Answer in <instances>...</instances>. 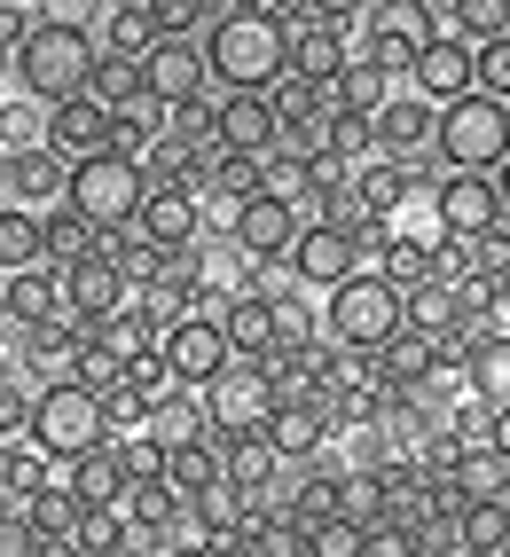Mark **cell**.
<instances>
[{"label":"cell","mask_w":510,"mask_h":557,"mask_svg":"<svg viewBox=\"0 0 510 557\" xmlns=\"http://www.w3.org/2000/svg\"><path fill=\"white\" fill-rule=\"evenodd\" d=\"M40 236H48V268L63 275V268H79V259H95V228L71 205H55V212H40Z\"/></svg>","instance_id":"cell-33"},{"label":"cell","mask_w":510,"mask_h":557,"mask_svg":"<svg viewBox=\"0 0 510 557\" xmlns=\"http://www.w3.org/2000/svg\"><path fill=\"white\" fill-rule=\"evenodd\" d=\"M212 479H228V448L212 432H197V440H173L165 448V487L181 495V503H197Z\"/></svg>","instance_id":"cell-24"},{"label":"cell","mask_w":510,"mask_h":557,"mask_svg":"<svg viewBox=\"0 0 510 557\" xmlns=\"http://www.w3.org/2000/svg\"><path fill=\"white\" fill-rule=\"evenodd\" d=\"M204 71L221 95H268L290 79V24L275 0H228V16L204 32Z\"/></svg>","instance_id":"cell-2"},{"label":"cell","mask_w":510,"mask_h":557,"mask_svg":"<svg viewBox=\"0 0 510 557\" xmlns=\"http://www.w3.org/2000/svg\"><path fill=\"white\" fill-rule=\"evenodd\" d=\"M400 330H409V299H400L385 275H370V268L322 299V338L346 346V354H385Z\"/></svg>","instance_id":"cell-4"},{"label":"cell","mask_w":510,"mask_h":557,"mask_svg":"<svg viewBox=\"0 0 510 557\" xmlns=\"http://www.w3.org/2000/svg\"><path fill=\"white\" fill-rule=\"evenodd\" d=\"M353 32H409V40H424V0H370Z\"/></svg>","instance_id":"cell-39"},{"label":"cell","mask_w":510,"mask_h":557,"mask_svg":"<svg viewBox=\"0 0 510 557\" xmlns=\"http://www.w3.org/2000/svg\"><path fill=\"white\" fill-rule=\"evenodd\" d=\"M126 487H134V479L119 471L111 448H95V456L71 463V495H79V510H126Z\"/></svg>","instance_id":"cell-28"},{"label":"cell","mask_w":510,"mask_h":557,"mask_svg":"<svg viewBox=\"0 0 510 557\" xmlns=\"http://www.w3.org/2000/svg\"><path fill=\"white\" fill-rule=\"evenodd\" d=\"M221 330H228V354L236 361H268L275 354V307L268 299H228L221 307Z\"/></svg>","instance_id":"cell-27"},{"label":"cell","mask_w":510,"mask_h":557,"mask_svg":"<svg viewBox=\"0 0 510 557\" xmlns=\"http://www.w3.org/2000/svg\"><path fill=\"white\" fill-rule=\"evenodd\" d=\"M16 150H48V110L32 95H0V158Z\"/></svg>","instance_id":"cell-34"},{"label":"cell","mask_w":510,"mask_h":557,"mask_svg":"<svg viewBox=\"0 0 510 557\" xmlns=\"http://www.w3.org/2000/svg\"><path fill=\"white\" fill-rule=\"evenodd\" d=\"M456 40H463V48L510 40V0H456Z\"/></svg>","instance_id":"cell-36"},{"label":"cell","mask_w":510,"mask_h":557,"mask_svg":"<svg viewBox=\"0 0 510 557\" xmlns=\"http://www.w3.org/2000/svg\"><path fill=\"white\" fill-rule=\"evenodd\" d=\"M24 440H32L48 463H79V456H95V448H111V408H102V393H87L79 377H55V385L32 393Z\"/></svg>","instance_id":"cell-3"},{"label":"cell","mask_w":510,"mask_h":557,"mask_svg":"<svg viewBox=\"0 0 510 557\" xmlns=\"http://www.w3.org/2000/svg\"><path fill=\"white\" fill-rule=\"evenodd\" d=\"M448 495H456V510H463V503H510V456L495 448V440H480V448H456Z\"/></svg>","instance_id":"cell-21"},{"label":"cell","mask_w":510,"mask_h":557,"mask_svg":"<svg viewBox=\"0 0 510 557\" xmlns=\"http://www.w3.org/2000/svg\"><path fill=\"white\" fill-rule=\"evenodd\" d=\"M0 557H48L40 534L24 527V510H0Z\"/></svg>","instance_id":"cell-44"},{"label":"cell","mask_w":510,"mask_h":557,"mask_svg":"<svg viewBox=\"0 0 510 557\" xmlns=\"http://www.w3.org/2000/svg\"><path fill=\"white\" fill-rule=\"evenodd\" d=\"M361 557H424V542H416L409 527H377V534H370V549H361Z\"/></svg>","instance_id":"cell-45"},{"label":"cell","mask_w":510,"mask_h":557,"mask_svg":"<svg viewBox=\"0 0 510 557\" xmlns=\"http://www.w3.org/2000/svg\"><path fill=\"white\" fill-rule=\"evenodd\" d=\"M95 48L111 55V63H141V55L158 48L150 0H111V9H95Z\"/></svg>","instance_id":"cell-23"},{"label":"cell","mask_w":510,"mask_h":557,"mask_svg":"<svg viewBox=\"0 0 510 557\" xmlns=\"http://www.w3.org/2000/svg\"><path fill=\"white\" fill-rule=\"evenodd\" d=\"M111 456H119V471L134 479V487L141 479H165V440L158 432H111Z\"/></svg>","instance_id":"cell-37"},{"label":"cell","mask_w":510,"mask_h":557,"mask_svg":"<svg viewBox=\"0 0 510 557\" xmlns=\"http://www.w3.org/2000/svg\"><path fill=\"white\" fill-rule=\"evenodd\" d=\"M275 346H283V354H307V346H322V299H314V290H299V283H290L283 299H275Z\"/></svg>","instance_id":"cell-31"},{"label":"cell","mask_w":510,"mask_h":557,"mask_svg":"<svg viewBox=\"0 0 510 557\" xmlns=\"http://www.w3.org/2000/svg\"><path fill=\"white\" fill-rule=\"evenodd\" d=\"M102 110H111V119H119V110H134V95H141V71L134 63H111V55H102V71H95V87H87Z\"/></svg>","instance_id":"cell-40"},{"label":"cell","mask_w":510,"mask_h":557,"mask_svg":"<svg viewBox=\"0 0 510 557\" xmlns=\"http://www.w3.org/2000/svg\"><path fill=\"white\" fill-rule=\"evenodd\" d=\"M134 307V283H126V268L119 259H79V268H63V314L79 322V330H102V322H119Z\"/></svg>","instance_id":"cell-11"},{"label":"cell","mask_w":510,"mask_h":557,"mask_svg":"<svg viewBox=\"0 0 510 557\" xmlns=\"http://www.w3.org/2000/svg\"><path fill=\"white\" fill-rule=\"evenodd\" d=\"M24 268H48V236H40V212H0V275H24Z\"/></svg>","instance_id":"cell-30"},{"label":"cell","mask_w":510,"mask_h":557,"mask_svg":"<svg viewBox=\"0 0 510 557\" xmlns=\"http://www.w3.org/2000/svg\"><path fill=\"white\" fill-rule=\"evenodd\" d=\"M0 314L16 330H40L63 314V275L55 268H24V275H0Z\"/></svg>","instance_id":"cell-22"},{"label":"cell","mask_w":510,"mask_h":557,"mask_svg":"<svg viewBox=\"0 0 510 557\" xmlns=\"http://www.w3.org/2000/svg\"><path fill=\"white\" fill-rule=\"evenodd\" d=\"M102 71V48H95V9H71V0H48L32 40L16 48V95H32L40 110L87 95Z\"/></svg>","instance_id":"cell-1"},{"label":"cell","mask_w":510,"mask_h":557,"mask_svg":"<svg viewBox=\"0 0 510 557\" xmlns=\"http://www.w3.org/2000/svg\"><path fill=\"white\" fill-rule=\"evenodd\" d=\"M212 134H221L228 158H260V165H268V150L283 141L268 95H212Z\"/></svg>","instance_id":"cell-16"},{"label":"cell","mask_w":510,"mask_h":557,"mask_svg":"<svg viewBox=\"0 0 510 557\" xmlns=\"http://www.w3.org/2000/svg\"><path fill=\"white\" fill-rule=\"evenodd\" d=\"M165 557H212V549H204V542H173Z\"/></svg>","instance_id":"cell-48"},{"label":"cell","mask_w":510,"mask_h":557,"mask_svg":"<svg viewBox=\"0 0 510 557\" xmlns=\"http://www.w3.org/2000/svg\"><path fill=\"white\" fill-rule=\"evenodd\" d=\"M204 432L221 440V448H260L268 440V417H275V385L260 361H236L221 385H204Z\"/></svg>","instance_id":"cell-7"},{"label":"cell","mask_w":510,"mask_h":557,"mask_svg":"<svg viewBox=\"0 0 510 557\" xmlns=\"http://www.w3.org/2000/svg\"><path fill=\"white\" fill-rule=\"evenodd\" d=\"M471 55H480V95L510 110V40H495V48H471Z\"/></svg>","instance_id":"cell-43"},{"label":"cell","mask_w":510,"mask_h":557,"mask_svg":"<svg viewBox=\"0 0 510 557\" xmlns=\"http://www.w3.org/2000/svg\"><path fill=\"white\" fill-rule=\"evenodd\" d=\"M141 244L165 251V259H189L197 236H204V197L197 189H181V181H150V197H141Z\"/></svg>","instance_id":"cell-10"},{"label":"cell","mask_w":510,"mask_h":557,"mask_svg":"<svg viewBox=\"0 0 510 557\" xmlns=\"http://www.w3.org/2000/svg\"><path fill=\"white\" fill-rule=\"evenodd\" d=\"M102 150H111V110L95 95H71V102L48 110V158L79 165V158H102Z\"/></svg>","instance_id":"cell-17"},{"label":"cell","mask_w":510,"mask_h":557,"mask_svg":"<svg viewBox=\"0 0 510 557\" xmlns=\"http://www.w3.org/2000/svg\"><path fill=\"white\" fill-rule=\"evenodd\" d=\"M440 228L448 244H480L502 228V197L487 173H440Z\"/></svg>","instance_id":"cell-15"},{"label":"cell","mask_w":510,"mask_h":557,"mask_svg":"<svg viewBox=\"0 0 510 557\" xmlns=\"http://www.w3.org/2000/svg\"><path fill=\"white\" fill-rule=\"evenodd\" d=\"M24 527L40 534V549H63V542H79L87 510H79V495H71V487H40V495L24 503Z\"/></svg>","instance_id":"cell-29"},{"label":"cell","mask_w":510,"mask_h":557,"mask_svg":"<svg viewBox=\"0 0 510 557\" xmlns=\"http://www.w3.org/2000/svg\"><path fill=\"white\" fill-rule=\"evenodd\" d=\"M299 228H307V220L290 212L283 197H268V189L251 205H236V220H228V236H236V251L251 259V268H283L290 244H299Z\"/></svg>","instance_id":"cell-13"},{"label":"cell","mask_w":510,"mask_h":557,"mask_svg":"<svg viewBox=\"0 0 510 557\" xmlns=\"http://www.w3.org/2000/svg\"><path fill=\"white\" fill-rule=\"evenodd\" d=\"M377 158H393V165H416V158H432V126H440V110L432 102H416L409 87H400L385 110H377Z\"/></svg>","instance_id":"cell-18"},{"label":"cell","mask_w":510,"mask_h":557,"mask_svg":"<svg viewBox=\"0 0 510 557\" xmlns=\"http://www.w3.org/2000/svg\"><path fill=\"white\" fill-rule=\"evenodd\" d=\"M487 440H495V448L510 456V408H495V424H487Z\"/></svg>","instance_id":"cell-46"},{"label":"cell","mask_w":510,"mask_h":557,"mask_svg":"<svg viewBox=\"0 0 510 557\" xmlns=\"http://www.w3.org/2000/svg\"><path fill=\"white\" fill-rule=\"evenodd\" d=\"M158 354H165V377H173L181 393H204V385H221L228 369H236L221 314H181L165 338H158Z\"/></svg>","instance_id":"cell-8"},{"label":"cell","mask_w":510,"mask_h":557,"mask_svg":"<svg viewBox=\"0 0 510 557\" xmlns=\"http://www.w3.org/2000/svg\"><path fill=\"white\" fill-rule=\"evenodd\" d=\"M71 377H79L87 393H102V400H111V393L126 385V354H119L111 338H102V330H87V338H79V354H71Z\"/></svg>","instance_id":"cell-32"},{"label":"cell","mask_w":510,"mask_h":557,"mask_svg":"<svg viewBox=\"0 0 510 557\" xmlns=\"http://www.w3.org/2000/svg\"><path fill=\"white\" fill-rule=\"evenodd\" d=\"M0 212H9V197H0Z\"/></svg>","instance_id":"cell-50"},{"label":"cell","mask_w":510,"mask_h":557,"mask_svg":"<svg viewBox=\"0 0 510 557\" xmlns=\"http://www.w3.org/2000/svg\"><path fill=\"white\" fill-rule=\"evenodd\" d=\"M63 181H71V165L48 158V150L0 158V197H9L16 212H55V205H63Z\"/></svg>","instance_id":"cell-20"},{"label":"cell","mask_w":510,"mask_h":557,"mask_svg":"<svg viewBox=\"0 0 510 557\" xmlns=\"http://www.w3.org/2000/svg\"><path fill=\"white\" fill-rule=\"evenodd\" d=\"M24 424H32V385L16 369H0V440H24Z\"/></svg>","instance_id":"cell-42"},{"label":"cell","mask_w":510,"mask_h":557,"mask_svg":"<svg viewBox=\"0 0 510 557\" xmlns=\"http://www.w3.org/2000/svg\"><path fill=\"white\" fill-rule=\"evenodd\" d=\"M322 448H331V408H322V400H275V417H268V456H275V463H314Z\"/></svg>","instance_id":"cell-19"},{"label":"cell","mask_w":510,"mask_h":557,"mask_svg":"<svg viewBox=\"0 0 510 557\" xmlns=\"http://www.w3.org/2000/svg\"><path fill=\"white\" fill-rule=\"evenodd\" d=\"M432 158H440V173H487L510 158V110L487 102V95H463L440 110V126H432Z\"/></svg>","instance_id":"cell-6"},{"label":"cell","mask_w":510,"mask_h":557,"mask_svg":"<svg viewBox=\"0 0 510 557\" xmlns=\"http://www.w3.org/2000/svg\"><path fill=\"white\" fill-rule=\"evenodd\" d=\"M495 197H502V220H510V158L495 165Z\"/></svg>","instance_id":"cell-47"},{"label":"cell","mask_w":510,"mask_h":557,"mask_svg":"<svg viewBox=\"0 0 510 557\" xmlns=\"http://www.w3.org/2000/svg\"><path fill=\"white\" fill-rule=\"evenodd\" d=\"M370 549V534L353 527V518H322V527H307V542H299V557H361Z\"/></svg>","instance_id":"cell-38"},{"label":"cell","mask_w":510,"mask_h":557,"mask_svg":"<svg viewBox=\"0 0 510 557\" xmlns=\"http://www.w3.org/2000/svg\"><path fill=\"white\" fill-rule=\"evenodd\" d=\"M409 95L432 102V110L480 95V55H471L463 40H424V48H416V71H409Z\"/></svg>","instance_id":"cell-14"},{"label":"cell","mask_w":510,"mask_h":557,"mask_svg":"<svg viewBox=\"0 0 510 557\" xmlns=\"http://www.w3.org/2000/svg\"><path fill=\"white\" fill-rule=\"evenodd\" d=\"M134 71H141V95H150V102H165V110H197V102H212V71H204V48L158 40V48L141 55Z\"/></svg>","instance_id":"cell-12"},{"label":"cell","mask_w":510,"mask_h":557,"mask_svg":"<svg viewBox=\"0 0 510 557\" xmlns=\"http://www.w3.org/2000/svg\"><path fill=\"white\" fill-rule=\"evenodd\" d=\"M314 158L331 165V173H361L377 158V126L361 119V110H338L331 102V119H322V134H314Z\"/></svg>","instance_id":"cell-25"},{"label":"cell","mask_w":510,"mask_h":557,"mask_svg":"<svg viewBox=\"0 0 510 557\" xmlns=\"http://www.w3.org/2000/svg\"><path fill=\"white\" fill-rule=\"evenodd\" d=\"M338 518H353L361 534L385 527V471H338Z\"/></svg>","instance_id":"cell-35"},{"label":"cell","mask_w":510,"mask_h":557,"mask_svg":"<svg viewBox=\"0 0 510 557\" xmlns=\"http://www.w3.org/2000/svg\"><path fill=\"white\" fill-rule=\"evenodd\" d=\"M141 197H150V173H141L134 158H119V150L79 158V165H71V181H63V205L79 212L95 236L134 228V220H141Z\"/></svg>","instance_id":"cell-5"},{"label":"cell","mask_w":510,"mask_h":557,"mask_svg":"<svg viewBox=\"0 0 510 557\" xmlns=\"http://www.w3.org/2000/svg\"><path fill=\"white\" fill-rule=\"evenodd\" d=\"M502 338H510V307H502Z\"/></svg>","instance_id":"cell-49"},{"label":"cell","mask_w":510,"mask_h":557,"mask_svg":"<svg viewBox=\"0 0 510 557\" xmlns=\"http://www.w3.org/2000/svg\"><path fill=\"white\" fill-rule=\"evenodd\" d=\"M463 393L487 408H510V338H480V346H463Z\"/></svg>","instance_id":"cell-26"},{"label":"cell","mask_w":510,"mask_h":557,"mask_svg":"<svg viewBox=\"0 0 510 557\" xmlns=\"http://www.w3.org/2000/svg\"><path fill=\"white\" fill-rule=\"evenodd\" d=\"M283 268H290V283H299V290L331 299L338 283H353V275H361V244H353V228H338V220H307Z\"/></svg>","instance_id":"cell-9"},{"label":"cell","mask_w":510,"mask_h":557,"mask_svg":"<svg viewBox=\"0 0 510 557\" xmlns=\"http://www.w3.org/2000/svg\"><path fill=\"white\" fill-rule=\"evenodd\" d=\"M79 549H95V557H126V510H87Z\"/></svg>","instance_id":"cell-41"}]
</instances>
